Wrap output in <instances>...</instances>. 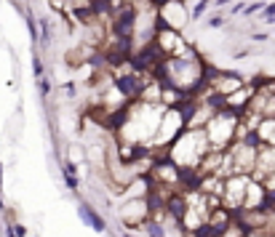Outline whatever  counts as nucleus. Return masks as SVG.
Wrapping results in <instances>:
<instances>
[{"mask_svg": "<svg viewBox=\"0 0 275 237\" xmlns=\"http://www.w3.org/2000/svg\"><path fill=\"white\" fill-rule=\"evenodd\" d=\"M211 147H209V139L203 134V128H185L169 147H166V157H169L179 171L185 168H195L198 160L206 155Z\"/></svg>", "mask_w": 275, "mask_h": 237, "instance_id": "f257e3e1", "label": "nucleus"}, {"mask_svg": "<svg viewBox=\"0 0 275 237\" xmlns=\"http://www.w3.org/2000/svg\"><path fill=\"white\" fill-rule=\"evenodd\" d=\"M235 128H238V112H230V110H217L209 120L206 125H203V134H206L209 139V147L211 149H227L233 144V139H235Z\"/></svg>", "mask_w": 275, "mask_h": 237, "instance_id": "f03ea898", "label": "nucleus"}, {"mask_svg": "<svg viewBox=\"0 0 275 237\" xmlns=\"http://www.w3.org/2000/svg\"><path fill=\"white\" fill-rule=\"evenodd\" d=\"M185 131V115L179 107H166L163 115H161V123H158V131L152 134V139L147 141V149H166L171 141Z\"/></svg>", "mask_w": 275, "mask_h": 237, "instance_id": "7ed1b4c3", "label": "nucleus"}, {"mask_svg": "<svg viewBox=\"0 0 275 237\" xmlns=\"http://www.w3.org/2000/svg\"><path fill=\"white\" fill-rule=\"evenodd\" d=\"M121 216V224L128 229H139L145 221H150V205H147V197H128L126 203L118 210Z\"/></svg>", "mask_w": 275, "mask_h": 237, "instance_id": "20e7f679", "label": "nucleus"}, {"mask_svg": "<svg viewBox=\"0 0 275 237\" xmlns=\"http://www.w3.org/2000/svg\"><path fill=\"white\" fill-rule=\"evenodd\" d=\"M251 181L248 173H233L224 179V189H222V205L227 210H238L243 205V195H246V187Z\"/></svg>", "mask_w": 275, "mask_h": 237, "instance_id": "39448f33", "label": "nucleus"}, {"mask_svg": "<svg viewBox=\"0 0 275 237\" xmlns=\"http://www.w3.org/2000/svg\"><path fill=\"white\" fill-rule=\"evenodd\" d=\"M187 8H185V0H163L161 8H158V24L163 27H171V30H182L187 24Z\"/></svg>", "mask_w": 275, "mask_h": 237, "instance_id": "423d86ee", "label": "nucleus"}, {"mask_svg": "<svg viewBox=\"0 0 275 237\" xmlns=\"http://www.w3.org/2000/svg\"><path fill=\"white\" fill-rule=\"evenodd\" d=\"M152 45H155V48H158L163 56H174V54L182 51L187 43H185V38H182L176 30L158 24V27H155V35H152Z\"/></svg>", "mask_w": 275, "mask_h": 237, "instance_id": "0eeeda50", "label": "nucleus"}, {"mask_svg": "<svg viewBox=\"0 0 275 237\" xmlns=\"http://www.w3.org/2000/svg\"><path fill=\"white\" fill-rule=\"evenodd\" d=\"M254 91H257V86H246V83H243L238 91L227 93V96L222 99V107H224V110H230V112H243L248 107V101H251V96H254Z\"/></svg>", "mask_w": 275, "mask_h": 237, "instance_id": "6e6552de", "label": "nucleus"}, {"mask_svg": "<svg viewBox=\"0 0 275 237\" xmlns=\"http://www.w3.org/2000/svg\"><path fill=\"white\" fill-rule=\"evenodd\" d=\"M78 216L88 224V227L94 229V232H104L107 229V221H104V216L94 208V205H88V203H80L78 205Z\"/></svg>", "mask_w": 275, "mask_h": 237, "instance_id": "1a4fd4ad", "label": "nucleus"}, {"mask_svg": "<svg viewBox=\"0 0 275 237\" xmlns=\"http://www.w3.org/2000/svg\"><path fill=\"white\" fill-rule=\"evenodd\" d=\"M142 229L147 232V237H169V232H166L163 224H161V221H152V219L142 224Z\"/></svg>", "mask_w": 275, "mask_h": 237, "instance_id": "9d476101", "label": "nucleus"}, {"mask_svg": "<svg viewBox=\"0 0 275 237\" xmlns=\"http://www.w3.org/2000/svg\"><path fill=\"white\" fill-rule=\"evenodd\" d=\"M38 88H40V96L49 99V93H51V83H49V77H38Z\"/></svg>", "mask_w": 275, "mask_h": 237, "instance_id": "9b49d317", "label": "nucleus"}, {"mask_svg": "<svg viewBox=\"0 0 275 237\" xmlns=\"http://www.w3.org/2000/svg\"><path fill=\"white\" fill-rule=\"evenodd\" d=\"M206 8H209V0H200V3L195 6V11L190 14V19H200L203 14H206Z\"/></svg>", "mask_w": 275, "mask_h": 237, "instance_id": "f8f14e48", "label": "nucleus"}, {"mask_svg": "<svg viewBox=\"0 0 275 237\" xmlns=\"http://www.w3.org/2000/svg\"><path fill=\"white\" fill-rule=\"evenodd\" d=\"M64 184L73 189V192H78V187H80V181H78V176H73V173H64Z\"/></svg>", "mask_w": 275, "mask_h": 237, "instance_id": "ddd939ff", "label": "nucleus"}, {"mask_svg": "<svg viewBox=\"0 0 275 237\" xmlns=\"http://www.w3.org/2000/svg\"><path fill=\"white\" fill-rule=\"evenodd\" d=\"M32 72H35V80H38V77H43V62H40L38 56L32 59Z\"/></svg>", "mask_w": 275, "mask_h": 237, "instance_id": "4468645a", "label": "nucleus"}, {"mask_svg": "<svg viewBox=\"0 0 275 237\" xmlns=\"http://www.w3.org/2000/svg\"><path fill=\"white\" fill-rule=\"evenodd\" d=\"M11 232L14 237H27V227H21V224H11Z\"/></svg>", "mask_w": 275, "mask_h": 237, "instance_id": "2eb2a0df", "label": "nucleus"}, {"mask_svg": "<svg viewBox=\"0 0 275 237\" xmlns=\"http://www.w3.org/2000/svg\"><path fill=\"white\" fill-rule=\"evenodd\" d=\"M62 171H64V173H73V176H78V168H75V163H73V160H67Z\"/></svg>", "mask_w": 275, "mask_h": 237, "instance_id": "dca6fc26", "label": "nucleus"}, {"mask_svg": "<svg viewBox=\"0 0 275 237\" xmlns=\"http://www.w3.org/2000/svg\"><path fill=\"white\" fill-rule=\"evenodd\" d=\"M224 24V16H211L209 19V27H222Z\"/></svg>", "mask_w": 275, "mask_h": 237, "instance_id": "f3484780", "label": "nucleus"}, {"mask_svg": "<svg viewBox=\"0 0 275 237\" xmlns=\"http://www.w3.org/2000/svg\"><path fill=\"white\" fill-rule=\"evenodd\" d=\"M265 21H275V6H267L265 8Z\"/></svg>", "mask_w": 275, "mask_h": 237, "instance_id": "a211bd4d", "label": "nucleus"}, {"mask_svg": "<svg viewBox=\"0 0 275 237\" xmlns=\"http://www.w3.org/2000/svg\"><path fill=\"white\" fill-rule=\"evenodd\" d=\"M259 8H262V3H254V6H246V8H243V14H246V16H251V14H257Z\"/></svg>", "mask_w": 275, "mask_h": 237, "instance_id": "6ab92c4d", "label": "nucleus"}, {"mask_svg": "<svg viewBox=\"0 0 275 237\" xmlns=\"http://www.w3.org/2000/svg\"><path fill=\"white\" fill-rule=\"evenodd\" d=\"M70 155H73L75 160H80V157H83V152H80V147H73V149H70Z\"/></svg>", "mask_w": 275, "mask_h": 237, "instance_id": "aec40b11", "label": "nucleus"}, {"mask_svg": "<svg viewBox=\"0 0 275 237\" xmlns=\"http://www.w3.org/2000/svg\"><path fill=\"white\" fill-rule=\"evenodd\" d=\"M217 3H219V6H224V3H233V0H217Z\"/></svg>", "mask_w": 275, "mask_h": 237, "instance_id": "412c9836", "label": "nucleus"}, {"mask_svg": "<svg viewBox=\"0 0 275 237\" xmlns=\"http://www.w3.org/2000/svg\"><path fill=\"white\" fill-rule=\"evenodd\" d=\"M121 237H131V234H128V232H123V234H121Z\"/></svg>", "mask_w": 275, "mask_h": 237, "instance_id": "4be33fe9", "label": "nucleus"}, {"mask_svg": "<svg viewBox=\"0 0 275 237\" xmlns=\"http://www.w3.org/2000/svg\"><path fill=\"white\" fill-rule=\"evenodd\" d=\"M241 237H246V232H243V234H241Z\"/></svg>", "mask_w": 275, "mask_h": 237, "instance_id": "5701e85b", "label": "nucleus"}, {"mask_svg": "<svg viewBox=\"0 0 275 237\" xmlns=\"http://www.w3.org/2000/svg\"><path fill=\"white\" fill-rule=\"evenodd\" d=\"M0 232H3V227H0Z\"/></svg>", "mask_w": 275, "mask_h": 237, "instance_id": "b1692460", "label": "nucleus"}]
</instances>
